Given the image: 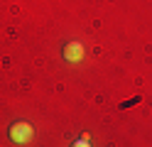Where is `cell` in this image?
Returning a JSON list of instances; mask_svg holds the SVG:
<instances>
[{"label": "cell", "mask_w": 152, "mask_h": 147, "mask_svg": "<svg viewBox=\"0 0 152 147\" xmlns=\"http://www.w3.org/2000/svg\"><path fill=\"white\" fill-rule=\"evenodd\" d=\"M10 137L17 145H30L34 140V127L30 123H12L10 125Z\"/></svg>", "instance_id": "6da1fadb"}, {"label": "cell", "mask_w": 152, "mask_h": 147, "mask_svg": "<svg viewBox=\"0 0 152 147\" xmlns=\"http://www.w3.org/2000/svg\"><path fill=\"white\" fill-rule=\"evenodd\" d=\"M81 56H83V47L79 42H69L64 47V59L66 61H81Z\"/></svg>", "instance_id": "7a4b0ae2"}, {"label": "cell", "mask_w": 152, "mask_h": 147, "mask_svg": "<svg viewBox=\"0 0 152 147\" xmlns=\"http://www.w3.org/2000/svg\"><path fill=\"white\" fill-rule=\"evenodd\" d=\"M71 147H91V145H88V137H86V135H83V137H79V140H76Z\"/></svg>", "instance_id": "3957f363"}]
</instances>
